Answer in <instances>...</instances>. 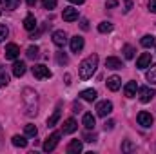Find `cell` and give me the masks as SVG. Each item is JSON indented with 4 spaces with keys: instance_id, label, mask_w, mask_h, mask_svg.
Returning <instances> with one entry per match:
<instances>
[{
    "instance_id": "5",
    "label": "cell",
    "mask_w": 156,
    "mask_h": 154,
    "mask_svg": "<svg viewBox=\"0 0 156 154\" xmlns=\"http://www.w3.org/2000/svg\"><path fill=\"white\" fill-rule=\"evenodd\" d=\"M138 98H140L142 103H149L154 98V89H151V87H140L138 89Z\"/></svg>"
},
{
    "instance_id": "17",
    "label": "cell",
    "mask_w": 156,
    "mask_h": 154,
    "mask_svg": "<svg viewBox=\"0 0 156 154\" xmlns=\"http://www.w3.org/2000/svg\"><path fill=\"white\" fill-rule=\"evenodd\" d=\"M13 75L16 78L24 76V75H26V64H24V62H15V64H13Z\"/></svg>"
},
{
    "instance_id": "3",
    "label": "cell",
    "mask_w": 156,
    "mask_h": 154,
    "mask_svg": "<svg viewBox=\"0 0 156 154\" xmlns=\"http://www.w3.org/2000/svg\"><path fill=\"white\" fill-rule=\"evenodd\" d=\"M33 76L38 78V80H45V78H51L53 76V73L49 71V67L47 65H42V64H37V65H33Z\"/></svg>"
},
{
    "instance_id": "6",
    "label": "cell",
    "mask_w": 156,
    "mask_h": 154,
    "mask_svg": "<svg viewBox=\"0 0 156 154\" xmlns=\"http://www.w3.org/2000/svg\"><path fill=\"white\" fill-rule=\"evenodd\" d=\"M136 120H138V123H140L142 127H151L153 121H154V118L151 116V113H147V111H140L138 116H136Z\"/></svg>"
},
{
    "instance_id": "24",
    "label": "cell",
    "mask_w": 156,
    "mask_h": 154,
    "mask_svg": "<svg viewBox=\"0 0 156 154\" xmlns=\"http://www.w3.org/2000/svg\"><path fill=\"white\" fill-rule=\"evenodd\" d=\"M58 120H60V107H56V111H55V113L51 114V118L47 120V127H55Z\"/></svg>"
},
{
    "instance_id": "14",
    "label": "cell",
    "mask_w": 156,
    "mask_h": 154,
    "mask_svg": "<svg viewBox=\"0 0 156 154\" xmlns=\"http://www.w3.org/2000/svg\"><path fill=\"white\" fill-rule=\"evenodd\" d=\"M82 49H83V38L78 37V35L73 37V38H71V51H73V53H80Z\"/></svg>"
},
{
    "instance_id": "10",
    "label": "cell",
    "mask_w": 156,
    "mask_h": 154,
    "mask_svg": "<svg viewBox=\"0 0 156 154\" xmlns=\"http://www.w3.org/2000/svg\"><path fill=\"white\" fill-rule=\"evenodd\" d=\"M53 42H55V45H58V47L66 45V42H67V33H66V31H55V33H53Z\"/></svg>"
},
{
    "instance_id": "12",
    "label": "cell",
    "mask_w": 156,
    "mask_h": 154,
    "mask_svg": "<svg viewBox=\"0 0 156 154\" xmlns=\"http://www.w3.org/2000/svg\"><path fill=\"white\" fill-rule=\"evenodd\" d=\"M105 67L107 69H122L123 67V64H122V60L116 58V56H109V58H105Z\"/></svg>"
},
{
    "instance_id": "45",
    "label": "cell",
    "mask_w": 156,
    "mask_h": 154,
    "mask_svg": "<svg viewBox=\"0 0 156 154\" xmlns=\"http://www.w3.org/2000/svg\"><path fill=\"white\" fill-rule=\"evenodd\" d=\"M64 80H66V85H69V83H71V76H69V75H66Z\"/></svg>"
},
{
    "instance_id": "4",
    "label": "cell",
    "mask_w": 156,
    "mask_h": 154,
    "mask_svg": "<svg viewBox=\"0 0 156 154\" xmlns=\"http://www.w3.org/2000/svg\"><path fill=\"white\" fill-rule=\"evenodd\" d=\"M58 142H60V132H53V134H51V136L44 142L42 149H44L45 152H51V151H55V149H56Z\"/></svg>"
},
{
    "instance_id": "26",
    "label": "cell",
    "mask_w": 156,
    "mask_h": 154,
    "mask_svg": "<svg viewBox=\"0 0 156 154\" xmlns=\"http://www.w3.org/2000/svg\"><path fill=\"white\" fill-rule=\"evenodd\" d=\"M38 47L37 45H29L27 47V51H26V54H27V58H31V60H37L38 58Z\"/></svg>"
},
{
    "instance_id": "8",
    "label": "cell",
    "mask_w": 156,
    "mask_h": 154,
    "mask_svg": "<svg viewBox=\"0 0 156 154\" xmlns=\"http://www.w3.org/2000/svg\"><path fill=\"white\" fill-rule=\"evenodd\" d=\"M18 54H20V49H18L16 44H7L5 45V58L7 60H16Z\"/></svg>"
},
{
    "instance_id": "46",
    "label": "cell",
    "mask_w": 156,
    "mask_h": 154,
    "mask_svg": "<svg viewBox=\"0 0 156 154\" xmlns=\"http://www.w3.org/2000/svg\"><path fill=\"white\" fill-rule=\"evenodd\" d=\"M0 15H2V9H0Z\"/></svg>"
},
{
    "instance_id": "39",
    "label": "cell",
    "mask_w": 156,
    "mask_h": 154,
    "mask_svg": "<svg viewBox=\"0 0 156 154\" xmlns=\"http://www.w3.org/2000/svg\"><path fill=\"white\" fill-rule=\"evenodd\" d=\"M83 140H85V142H89V143H93V142L96 140V136H94V134H85V136H83Z\"/></svg>"
},
{
    "instance_id": "27",
    "label": "cell",
    "mask_w": 156,
    "mask_h": 154,
    "mask_svg": "<svg viewBox=\"0 0 156 154\" xmlns=\"http://www.w3.org/2000/svg\"><path fill=\"white\" fill-rule=\"evenodd\" d=\"M98 31L100 33H111L113 31V24L111 22H100L98 24Z\"/></svg>"
},
{
    "instance_id": "25",
    "label": "cell",
    "mask_w": 156,
    "mask_h": 154,
    "mask_svg": "<svg viewBox=\"0 0 156 154\" xmlns=\"http://www.w3.org/2000/svg\"><path fill=\"white\" fill-rule=\"evenodd\" d=\"M18 4H20V0H2V7L4 9H16L18 7Z\"/></svg>"
},
{
    "instance_id": "29",
    "label": "cell",
    "mask_w": 156,
    "mask_h": 154,
    "mask_svg": "<svg viewBox=\"0 0 156 154\" xmlns=\"http://www.w3.org/2000/svg\"><path fill=\"white\" fill-rule=\"evenodd\" d=\"M142 45H144L145 49L153 47V45H154V37H151V35H145V37L142 38Z\"/></svg>"
},
{
    "instance_id": "11",
    "label": "cell",
    "mask_w": 156,
    "mask_h": 154,
    "mask_svg": "<svg viewBox=\"0 0 156 154\" xmlns=\"http://www.w3.org/2000/svg\"><path fill=\"white\" fill-rule=\"evenodd\" d=\"M78 129V123L76 120H73V118H67L66 121H64V125H62V131L66 132V134H71V132H75Z\"/></svg>"
},
{
    "instance_id": "43",
    "label": "cell",
    "mask_w": 156,
    "mask_h": 154,
    "mask_svg": "<svg viewBox=\"0 0 156 154\" xmlns=\"http://www.w3.org/2000/svg\"><path fill=\"white\" fill-rule=\"evenodd\" d=\"M26 2H27V5H29V7H33V5H37V2H38V0H26Z\"/></svg>"
},
{
    "instance_id": "23",
    "label": "cell",
    "mask_w": 156,
    "mask_h": 154,
    "mask_svg": "<svg viewBox=\"0 0 156 154\" xmlns=\"http://www.w3.org/2000/svg\"><path fill=\"white\" fill-rule=\"evenodd\" d=\"M145 78H147V82H149L151 85H154V83H156V64H153V67L147 71Z\"/></svg>"
},
{
    "instance_id": "38",
    "label": "cell",
    "mask_w": 156,
    "mask_h": 154,
    "mask_svg": "<svg viewBox=\"0 0 156 154\" xmlns=\"http://www.w3.org/2000/svg\"><path fill=\"white\" fill-rule=\"evenodd\" d=\"M80 27H82L83 31H87V29H89V22H87L85 18H82V20H80Z\"/></svg>"
},
{
    "instance_id": "20",
    "label": "cell",
    "mask_w": 156,
    "mask_h": 154,
    "mask_svg": "<svg viewBox=\"0 0 156 154\" xmlns=\"http://www.w3.org/2000/svg\"><path fill=\"white\" fill-rule=\"evenodd\" d=\"M120 85H122V80H120V76L107 78V89H109V91H118V89H120Z\"/></svg>"
},
{
    "instance_id": "34",
    "label": "cell",
    "mask_w": 156,
    "mask_h": 154,
    "mask_svg": "<svg viewBox=\"0 0 156 154\" xmlns=\"http://www.w3.org/2000/svg\"><path fill=\"white\" fill-rule=\"evenodd\" d=\"M134 147H133V143L131 142H123V145H122V151H125V152H131Z\"/></svg>"
},
{
    "instance_id": "9",
    "label": "cell",
    "mask_w": 156,
    "mask_h": 154,
    "mask_svg": "<svg viewBox=\"0 0 156 154\" xmlns=\"http://www.w3.org/2000/svg\"><path fill=\"white\" fill-rule=\"evenodd\" d=\"M62 18H64L66 22H75V20H78V11L75 7H64Z\"/></svg>"
},
{
    "instance_id": "30",
    "label": "cell",
    "mask_w": 156,
    "mask_h": 154,
    "mask_svg": "<svg viewBox=\"0 0 156 154\" xmlns=\"http://www.w3.org/2000/svg\"><path fill=\"white\" fill-rule=\"evenodd\" d=\"M24 131H26V136H37V132H38V129H37L33 123H27V125L24 127Z\"/></svg>"
},
{
    "instance_id": "42",
    "label": "cell",
    "mask_w": 156,
    "mask_h": 154,
    "mask_svg": "<svg viewBox=\"0 0 156 154\" xmlns=\"http://www.w3.org/2000/svg\"><path fill=\"white\" fill-rule=\"evenodd\" d=\"M73 109H75V113H80V111H82V105H80V103H75Z\"/></svg>"
},
{
    "instance_id": "44",
    "label": "cell",
    "mask_w": 156,
    "mask_h": 154,
    "mask_svg": "<svg viewBox=\"0 0 156 154\" xmlns=\"http://www.w3.org/2000/svg\"><path fill=\"white\" fill-rule=\"evenodd\" d=\"M69 2H71V4H76V5H82L85 0H69Z\"/></svg>"
},
{
    "instance_id": "33",
    "label": "cell",
    "mask_w": 156,
    "mask_h": 154,
    "mask_svg": "<svg viewBox=\"0 0 156 154\" xmlns=\"http://www.w3.org/2000/svg\"><path fill=\"white\" fill-rule=\"evenodd\" d=\"M56 60H58V64H67V62H69V58H67V56H66L64 53H58Z\"/></svg>"
},
{
    "instance_id": "32",
    "label": "cell",
    "mask_w": 156,
    "mask_h": 154,
    "mask_svg": "<svg viewBox=\"0 0 156 154\" xmlns=\"http://www.w3.org/2000/svg\"><path fill=\"white\" fill-rule=\"evenodd\" d=\"M7 35H9V29L4 24H0V42H4V40L7 38Z\"/></svg>"
},
{
    "instance_id": "19",
    "label": "cell",
    "mask_w": 156,
    "mask_h": 154,
    "mask_svg": "<svg viewBox=\"0 0 156 154\" xmlns=\"http://www.w3.org/2000/svg\"><path fill=\"white\" fill-rule=\"evenodd\" d=\"M136 89H138L136 82H127V85H125L123 93H125V96H127V98H133V96H136Z\"/></svg>"
},
{
    "instance_id": "35",
    "label": "cell",
    "mask_w": 156,
    "mask_h": 154,
    "mask_svg": "<svg viewBox=\"0 0 156 154\" xmlns=\"http://www.w3.org/2000/svg\"><path fill=\"white\" fill-rule=\"evenodd\" d=\"M131 9H133V0H123V11L129 13Z\"/></svg>"
},
{
    "instance_id": "41",
    "label": "cell",
    "mask_w": 156,
    "mask_h": 154,
    "mask_svg": "<svg viewBox=\"0 0 156 154\" xmlns=\"http://www.w3.org/2000/svg\"><path fill=\"white\" fill-rule=\"evenodd\" d=\"M113 125H115V121H113V120L105 121V129H113Z\"/></svg>"
},
{
    "instance_id": "16",
    "label": "cell",
    "mask_w": 156,
    "mask_h": 154,
    "mask_svg": "<svg viewBox=\"0 0 156 154\" xmlns=\"http://www.w3.org/2000/svg\"><path fill=\"white\" fill-rule=\"evenodd\" d=\"M96 96H98V93H96L94 89H85V91H82V93H80V98H82V100H85V102H94V100H96Z\"/></svg>"
},
{
    "instance_id": "21",
    "label": "cell",
    "mask_w": 156,
    "mask_h": 154,
    "mask_svg": "<svg viewBox=\"0 0 156 154\" xmlns=\"http://www.w3.org/2000/svg\"><path fill=\"white\" fill-rule=\"evenodd\" d=\"M67 152H69V154L82 152V142H80V140H73V142L67 145Z\"/></svg>"
},
{
    "instance_id": "15",
    "label": "cell",
    "mask_w": 156,
    "mask_h": 154,
    "mask_svg": "<svg viewBox=\"0 0 156 154\" xmlns=\"http://www.w3.org/2000/svg\"><path fill=\"white\" fill-rule=\"evenodd\" d=\"M82 123H83V127H85L87 131H91V129H94L96 120H94V116L91 114V113H85V114H83V120H82Z\"/></svg>"
},
{
    "instance_id": "31",
    "label": "cell",
    "mask_w": 156,
    "mask_h": 154,
    "mask_svg": "<svg viewBox=\"0 0 156 154\" xmlns=\"http://www.w3.org/2000/svg\"><path fill=\"white\" fill-rule=\"evenodd\" d=\"M56 2L58 0H42V5H44V9H55Z\"/></svg>"
},
{
    "instance_id": "22",
    "label": "cell",
    "mask_w": 156,
    "mask_h": 154,
    "mask_svg": "<svg viewBox=\"0 0 156 154\" xmlns=\"http://www.w3.org/2000/svg\"><path fill=\"white\" fill-rule=\"evenodd\" d=\"M11 142H13V145H15V147H20V149L27 147V140H26L24 136H18V134H15V136L11 138Z\"/></svg>"
},
{
    "instance_id": "18",
    "label": "cell",
    "mask_w": 156,
    "mask_h": 154,
    "mask_svg": "<svg viewBox=\"0 0 156 154\" xmlns=\"http://www.w3.org/2000/svg\"><path fill=\"white\" fill-rule=\"evenodd\" d=\"M37 26H38V24H37V18H35L33 15H27V16L24 18V27H26L27 31H35Z\"/></svg>"
},
{
    "instance_id": "1",
    "label": "cell",
    "mask_w": 156,
    "mask_h": 154,
    "mask_svg": "<svg viewBox=\"0 0 156 154\" xmlns=\"http://www.w3.org/2000/svg\"><path fill=\"white\" fill-rule=\"evenodd\" d=\"M96 67H98V54H91V56H87V58L80 64L78 75H80L82 80H89V78L94 75Z\"/></svg>"
},
{
    "instance_id": "40",
    "label": "cell",
    "mask_w": 156,
    "mask_h": 154,
    "mask_svg": "<svg viewBox=\"0 0 156 154\" xmlns=\"http://www.w3.org/2000/svg\"><path fill=\"white\" fill-rule=\"evenodd\" d=\"M149 9L153 13H156V0H149Z\"/></svg>"
},
{
    "instance_id": "28",
    "label": "cell",
    "mask_w": 156,
    "mask_h": 154,
    "mask_svg": "<svg viewBox=\"0 0 156 154\" xmlns=\"http://www.w3.org/2000/svg\"><path fill=\"white\" fill-rule=\"evenodd\" d=\"M134 53H136V51H134V47H133V45H129V44H127V45H123V56H125L127 60L134 58Z\"/></svg>"
},
{
    "instance_id": "7",
    "label": "cell",
    "mask_w": 156,
    "mask_h": 154,
    "mask_svg": "<svg viewBox=\"0 0 156 154\" xmlns=\"http://www.w3.org/2000/svg\"><path fill=\"white\" fill-rule=\"evenodd\" d=\"M111 111H113V103L107 102V100H104V102H100V103L96 105V114L102 116V118H105Z\"/></svg>"
},
{
    "instance_id": "36",
    "label": "cell",
    "mask_w": 156,
    "mask_h": 154,
    "mask_svg": "<svg viewBox=\"0 0 156 154\" xmlns=\"http://www.w3.org/2000/svg\"><path fill=\"white\" fill-rule=\"evenodd\" d=\"M118 5V0H107V2H105V7H107V9H113V7H116Z\"/></svg>"
},
{
    "instance_id": "37",
    "label": "cell",
    "mask_w": 156,
    "mask_h": 154,
    "mask_svg": "<svg viewBox=\"0 0 156 154\" xmlns=\"http://www.w3.org/2000/svg\"><path fill=\"white\" fill-rule=\"evenodd\" d=\"M9 83V76L7 75H2L0 76V87H4V85H7Z\"/></svg>"
},
{
    "instance_id": "2",
    "label": "cell",
    "mask_w": 156,
    "mask_h": 154,
    "mask_svg": "<svg viewBox=\"0 0 156 154\" xmlns=\"http://www.w3.org/2000/svg\"><path fill=\"white\" fill-rule=\"evenodd\" d=\"M24 103H26V114L27 116H35L38 111L37 107V93H33L31 89L24 91Z\"/></svg>"
},
{
    "instance_id": "13",
    "label": "cell",
    "mask_w": 156,
    "mask_h": 154,
    "mask_svg": "<svg viewBox=\"0 0 156 154\" xmlns=\"http://www.w3.org/2000/svg\"><path fill=\"white\" fill-rule=\"evenodd\" d=\"M149 65H151V54L149 53H142V56L136 60V67L138 69H145Z\"/></svg>"
}]
</instances>
